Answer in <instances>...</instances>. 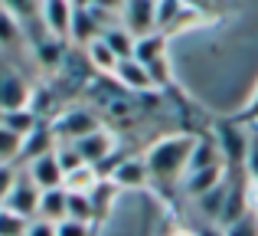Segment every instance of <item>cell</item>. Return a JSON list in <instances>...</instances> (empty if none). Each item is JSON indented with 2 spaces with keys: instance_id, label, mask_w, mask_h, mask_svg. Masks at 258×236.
Returning <instances> with one entry per match:
<instances>
[{
  "instance_id": "obj_1",
  "label": "cell",
  "mask_w": 258,
  "mask_h": 236,
  "mask_svg": "<svg viewBox=\"0 0 258 236\" xmlns=\"http://www.w3.org/2000/svg\"><path fill=\"white\" fill-rule=\"evenodd\" d=\"M193 145H196L193 134H167V138L154 141L144 154L151 180H183Z\"/></svg>"
},
{
  "instance_id": "obj_2",
  "label": "cell",
  "mask_w": 258,
  "mask_h": 236,
  "mask_svg": "<svg viewBox=\"0 0 258 236\" xmlns=\"http://www.w3.org/2000/svg\"><path fill=\"white\" fill-rule=\"evenodd\" d=\"M49 125H52V134H56L59 145H76L79 138L98 131L101 121H98L95 112H88V109H66V112H59Z\"/></svg>"
},
{
  "instance_id": "obj_3",
  "label": "cell",
  "mask_w": 258,
  "mask_h": 236,
  "mask_svg": "<svg viewBox=\"0 0 258 236\" xmlns=\"http://www.w3.org/2000/svg\"><path fill=\"white\" fill-rule=\"evenodd\" d=\"M121 26L134 39L157 33V0H124V7H121Z\"/></svg>"
},
{
  "instance_id": "obj_4",
  "label": "cell",
  "mask_w": 258,
  "mask_h": 236,
  "mask_svg": "<svg viewBox=\"0 0 258 236\" xmlns=\"http://www.w3.org/2000/svg\"><path fill=\"white\" fill-rule=\"evenodd\" d=\"M39 197H43V191L26 177V171H20V180L13 184L10 197H7L0 207L10 210V213H17V217H23V220H36L39 217Z\"/></svg>"
},
{
  "instance_id": "obj_5",
  "label": "cell",
  "mask_w": 258,
  "mask_h": 236,
  "mask_svg": "<svg viewBox=\"0 0 258 236\" xmlns=\"http://www.w3.org/2000/svg\"><path fill=\"white\" fill-rule=\"evenodd\" d=\"M39 17H43V26L49 30V36L62 43V39L72 36L76 4L72 0H39Z\"/></svg>"
},
{
  "instance_id": "obj_6",
  "label": "cell",
  "mask_w": 258,
  "mask_h": 236,
  "mask_svg": "<svg viewBox=\"0 0 258 236\" xmlns=\"http://www.w3.org/2000/svg\"><path fill=\"white\" fill-rule=\"evenodd\" d=\"M216 141L226 164H245V151H248V125L242 121H222L216 128Z\"/></svg>"
},
{
  "instance_id": "obj_7",
  "label": "cell",
  "mask_w": 258,
  "mask_h": 236,
  "mask_svg": "<svg viewBox=\"0 0 258 236\" xmlns=\"http://www.w3.org/2000/svg\"><path fill=\"white\" fill-rule=\"evenodd\" d=\"M108 180H111L118 191H144V187L151 184L147 161H144V158H121L118 164L111 167Z\"/></svg>"
},
{
  "instance_id": "obj_8",
  "label": "cell",
  "mask_w": 258,
  "mask_h": 236,
  "mask_svg": "<svg viewBox=\"0 0 258 236\" xmlns=\"http://www.w3.org/2000/svg\"><path fill=\"white\" fill-rule=\"evenodd\" d=\"M72 148L79 151L82 164H92V167H98L101 161H108V154L114 151V131H108V128L101 125L98 131H92V134H85V138H79Z\"/></svg>"
},
{
  "instance_id": "obj_9",
  "label": "cell",
  "mask_w": 258,
  "mask_h": 236,
  "mask_svg": "<svg viewBox=\"0 0 258 236\" xmlns=\"http://www.w3.org/2000/svg\"><path fill=\"white\" fill-rule=\"evenodd\" d=\"M30 102H33V89L26 85V79L17 76V72H4L0 76V115L30 109Z\"/></svg>"
},
{
  "instance_id": "obj_10",
  "label": "cell",
  "mask_w": 258,
  "mask_h": 236,
  "mask_svg": "<svg viewBox=\"0 0 258 236\" xmlns=\"http://www.w3.org/2000/svg\"><path fill=\"white\" fill-rule=\"evenodd\" d=\"M56 145H59V141H56V134H52V125H49V121H39V125L23 138L17 161H20V164H30V161H36V158H46V154L56 151Z\"/></svg>"
},
{
  "instance_id": "obj_11",
  "label": "cell",
  "mask_w": 258,
  "mask_h": 236,
  "mask_svg": "<svg viewBox=\"0 0 258 236\" xmlns=\"http://www.w3.org/2000/svg\"><path fill=\"white\" fill-rule=\"evenodd\" d=\"M26 177H30L39 191H59L62 180H66V174H62V167H59V161H56V151L46 154V158L30 161V164H26Z\"/></svg>"
},
{
  "instance_id": "obj_12",
  "label": "cell",
  "mask_w": 258,
  "mask_h": 236,
  "mask_svg": "<svg viewBox=\"0 0 258 236\" xmlns=\"http://www.w3.org/2000/svg\"><path fill=\"white\" fill-rule=\"evenodd\" d=\"M114 82H118L124 92H151V89H157L154 79H151V72H147V66L138 63V59H121L118 69H114Z\"/></svg>"
},
{
  "instance_id": "obj_13",
  "label": "cell",
  "mask_w": 258,
  "mask_h": 236,
  "mask_svg": "<svg viewBox=\"0 0 258 236\" xmlns=\"http://www.w3.org/2000/svg\"><path fill=\"white\" fill-rule=\"evenodd\" d=\"M105 33V26H101V10H95V7H76V17H72V36L76 43H95V39Z\"/></svg>"
},
{
  "instance_id": "obj_14",
  "label": "cell",
  "mask_w": 258,
  "mask_h": 236,
  "mask_svg": "<svg viewBox=\"0 0 258 236\" xmlns=\"http://www.w3.org/2000/svg\"><path fill=\"white\" fill-rule=\"evenodd\" d=\"M209 167H226L222 161V151H219V141L213 138H196L193 145V154H189V164H186V174H196V171H209ZM183 174V177H186Z\"/></svg>"
},
{
  "instance_id": "obj_15",
  "label": "cell",
  "mask_w": 258,
  "mask_h": 236,
  "mask_svg": "<svg viewBox=\"0 0 258 236\" xmlns=\"http://www.w3.org/2000/svg\"><path fill=\"white\" fill-rule=\"evenodd\" d=\"M222 180H226V167H209V171H196V174H186V177L180 180V191L186 194V197L200 200L203 194H209L213 187H219Z\"/></svg>"
},
{
  "instance_id": "obj_16",
  "label": "cell",
  "mask_w": 258,
  "mask_h": 236,
  "mask_svg": "<svg viewBox=\"0 0 258 236\" xmlns=\"http://www.w3.org/2000/svg\"><path fill=\"white\" fill-rule=\"evenodd\" d=\"M36 220H46V223H62V220H69V191H66V187H59V191H43Z\"/></svg>"
},
{
  "instance_id": "obj_17",
  "label": "cell",
  "mask_w": 258,
  "mask_h": 236,
  "mask_svg": "<svg viewBox=\"0 0 258 236\" xmlns=\"http://www.w3.org/2000/svg\"><path fill=\"white\" fill-rule=\"evenodd\" d=\"M167 33H151V36H141V39H134V56L131 59H138V63H144V66H151V63H157L160 56H167Z\"/></svg>"
},
{
  "instance_id": "obj_18",
  "label": "cell",
  "mask_w": 258,
  "mask_h": 236,
  "mask_svg": "<svg viewBox=\"0 0 258 236\" xmlns=\"http://www.w3.org/2000/svg\"><path fill=\"white\" fill-rule=\"evenodd\" d=\"M85 59H88V66H92L95 72H105V76H114V69H118V63H121V59L105 46V39H101V36L95 39V43L85 46Z\"/></svg>"
},
{
  "instance_id": "obj_19",
  "label": "cell",
  "mask_w": 258,
  "mask_h": 236,
  "mask_svg": "<svg viewBox=\"0 0 258 236\" xmlns=\"http://www.w3.org/2000/svg\"><path fill=\"white\" fill-rule=\"evenodd\" d=\"M229 191L232 187L222 180L219 187H213L209 194H203L196 204H200V210H203V217H209V220H219L222 223V217H226V204H229Z\"/></svg>"
},
{
  "instance_id": "obj_20",
  "label": "cell",
  "mask_w": 258,
  "mask_h": 236,
  "mask_svg": "<svg viewBox=\"0 0 258 236\" xmlns=\"http://www.w3.org/2000/svg\"><path fill=\"white\" fill-rule=\"evenodd\" d=\"M98 180H101V171H98V167H92V164H82L79 171L66 174L62 187H66L69 194H92L95 187H98Z\"/></svg>"
},
{
  "instance_id": "obj_21",
  "label": "cell",
  "mask_w": 258,
  "mask_h": 236,
  "mask_svg": "<svg viewBox=\"0 0 258 236\" xmlns=\"http://www.w3.org/2000/svg\"><path fill=\"white\" fill-rule=\"evenodd\" d=\"M101 39H105V46L114 53L118 59H131L134 56V36L124 30V26H105V33H101Z\"/></svg>"
},
{
  "instance_id": "obj_22",
  "label": "cell",
  "mask_w": 258,
  "mask_h": 236,
  "mask_svg": "<svg viewBox=\"0 0 258 236\" xmlns=\"http://www.w3.org/2000/svg\"><path fill=\"white\" fill-rule=\"evenodd\" d=\"M39 115H33L30 109H20V112H4V115H0V125L4 128H10L13 134H20V138H26V134L33 131V128L39 125Z\"/></svg>"
},
{
  "instance_id": "obj_23",
  "label": "cell",
  "mask_w": 258,
  "mask_h": 236,
  "mask_svg": "<svg viewBox=\"0 0 258 236\" xmlns=\"http://www.w3.org/2000/svg\"><path fill=\"white\" fill-rule=\"evenodd\" d=\"M88 197H92V207H95V220H101V217H108V210H111L114 200H118V187H114L108 177H101L98 187H95Z\"/></svg>"
},
{
  "instance_id": "obj_24",
  "label": "cell",
  "mask_w": 258,
  "mask_h": 236,
  "mask_svg": "<svg viewBox=\"0 0 258 236\" xmlns=\"http://www.w3.org/2000/svg\"><path fill=\"white\" fill-rule=\"evenodd\" d=\"M69 220H76V223H88V226L98 223L88 194H69Z\"/></svg>"
},
{
  "instance_id": "obj_25",
  "label": "cell",
  "mask_w": 258,
  "mask_h": 236,
  "mask_svg": "<svg viewBox=\"0 0 258 236\" xmlns=\"http://www.w3.org/2000/svg\"><path fill=\"white\" fill-rule=\"evenodd\" d=\"M20 145H23V138L0 125V164H13L20 158Z\"/></svg>"
},
{
  "instance_id": "obj_26",
  "label": "cell",
  "mask_w": 258,
  "mask_h": 236,
  "mask_svg": "<svg viewBox=\"0 0 258 236\" xmlns=\"http://www.w3.org/2000/svg\"><path fill=\"white\" fill-rule=\"evenodd\" d=\"M26 230H30V220L0 207V236H26Z\"/></svg>"
},
{
  "instance_id": "obj_27",
  "label": "cell",
  "mask_w": 258,
  "mask_h": 236,
  "mask_svg": "<svg viewBox=\"0 0 258 236\" xmlns=\"http://www.w3.org/2000/svg\"><path fill=\"white\" fill-rule=\"evenodd\" d=\"M36 56H39V63H43L46 69H56V66L62 63V43L49 36L46 43H39V46H36Z\"/></svg>"
},
{
  "instance_id": "obj_28",
  "label": "cell",
  "mask_w": 258,
  "mask_h": 236,
  "mask_svg": "<svg viewBox=\"0 0 258 236\" xmlns=\"http://www.w3.org/2000/svg\"><path fill=\"white\" fill-rule=\"evenodd\" d=\"M20 39V20L0 7V46H13Z\"/></svg>"
},
{
  "instance_id": "obj_29",
  "label": "cell",
  "mask_w": 258,
  "mask_h": 236,
  "mask_svg": "<svg viewBox=\"0 0 258 236\" xmlns=\"http://www.w3.org/2000/svg\"><path fill=\"white\" fill-rule=\"evenodd\" d=\"M245 171L248 180L258 184V125H248V151H245Z\"/></svg>"
},
{
  "instance_id": "obj_30",
  "label": "cell",
  "mask_w": 258,
  "mask_h": 236,
  "mask_svg": "<svg viewBox=\"0 0 258 236\" xmlns=\"http://www.w3.org/2000/svg\"><path fill=\"white\" fill-rule=\"evenodd\" d=\"M105 112L111 118H131V115H138V112H134V102H131V99H124V96H108L105 99Z\"/></svg>"
},
{
  "instance_id": "obj_31",
  "label": "cell",
  "mask_w": 258,
  "mask_h": 236,
  "mask_svg": "<svg viewBox=\"0 0 258 236\" xmlns=\"http://www.w3.org/2000/svg\"><path fill=\"white\" fill-rule=\"evenodd\" d=\"M56 161L62 167V174H72V171L82 167V158H79V151L72 145H56Z\"/></svg>"
},
{
  "instance_id": "obj_32",
  "label": "cell",
  "mask_w": 258,
  "mask_h": 236,
  "mask_svg": "<svg viewBox=\"0 0 258 236\" xmlns=\"http://www.w3.org/2000/svg\"><path fill=\"white\" fill-rule=\"evenodd\" d=\"M0 7H4L7 13H13L17 20H23V17H33V13H39V0H0Z\"/></svg>"
},
{
  "instance_id": "obj_33",
  "label": "cell",
  "mask_w": 258,
  "mask_h": 236,
  "mask_svg": "<svg viewBox=\"0 0 258 236\" xmlns=\"http://www.w3.org/2000/svg\"><path fill=\"white\" fill-rule=\"evenodd\" d=\"M226 236H258V213L248 210L242 220H235L232 226H226Z\"/></svg>"
},
{
  "instance_id": "obj_34",
  "label": "cell",
  "mask_w": 258,
  "mask_h": 236,
  "mask_svg": "<svg viewBox=\"0 0 258 236\" xmlns=\"http://www.w3.org/2000/svg\"><path fill=\"white\" fill-rule=\"evenodd\" d=\"M17 180H20V167L17 164H0V204L10 197V191H13Z\"/></svg>"
},
{
  "instance_id": "obj_35",
  "label": "cell",
  "mask_w": 258,
  "mask_h": 236,
  "mask_svg": "<svg viewBox=\"0 0 258 236\" xmlns=\"http://www.w3.org/2000/svg\"><path fill=\"white\" fill-rule=\"evenodd\" d=\"M147 72H151V79H154V85H157V89H160V85H167V82H170V59L160 56L157 63L147 66Z\"/></svg>"
},
{
  "instance_id": "obj_36",
  "label": "cell",
  "mask_w": 258,
  "mask_h": 236,
  "mask_svg": "<svg viewBox=\"0 0 258 236\" xmlns=\"http://www.w3.org/2000/svg\"><path fill=\"white\" fill-rule=\"evenodd\" d=\"M56 236H95L88 223H76V220H62L56 223Z\"/></svg>"
},
{
  "instance_id": "obj_37",
  "label": "cell",
  "mask_w": 258,
  "mask_h": 236,
  "mask_svg": "<svg viewBox=\"0 0 258 236\" xmlns=\"http://www.w3.org/2000/svg\"><path fill=\"white\" fill-rule=\"evenodd\" d=\"M242 121H248V125H258V85H255V92H252V99L245 102V109H242Z\"/></svg>"
},
{
  "instance_id": "obj_38",
  "label": "cell",
  "mask_w": 258,
  "mask_h": 236,
  "mask_svg": "<svg viewBox=\"0 0 258 236\" xmlns=\"http://www.w3.org/2000/svg\"><path fill=\"white\" fill-rule=\"evenodd\" d=\"M26 236H56V223H46V220H30V230Z\"/></svg>"
},
{
  "instance_id": "obj_39",
  "label": "cell",
  "mask_w": 258,
  "mask_h": 236,
  "mask_svg": "<svg viewBox=\"0 0 258 236\" xmlns=\"http://www.w3.org/2000/svg\"><path fill=\"white\" fill-rule=\"evenodd\" d=\"M196 236H226V230L222 226H206V230H200Z\"/></svg>"
}]
</instances>
